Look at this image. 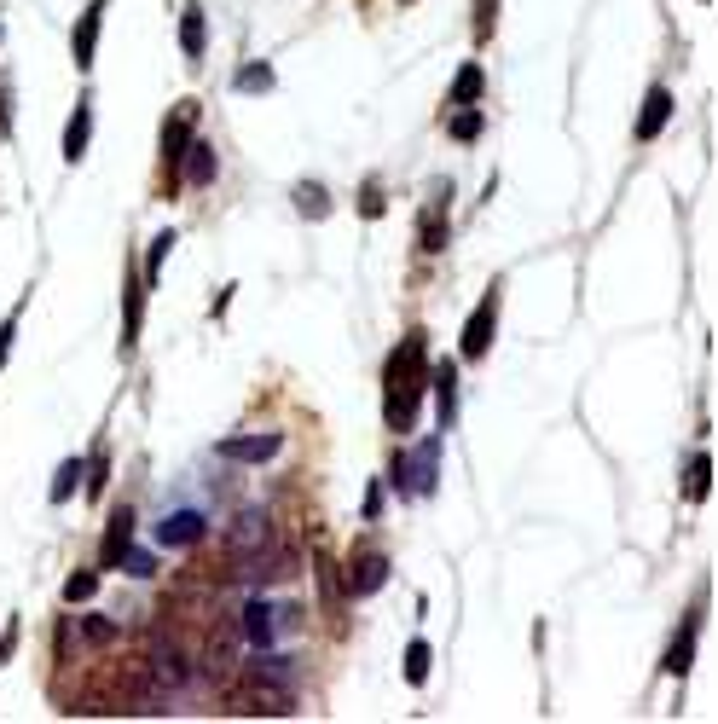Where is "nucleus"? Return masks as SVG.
Returning <instances> with one entry per match:
<instances>
[{
	"instance_id": "nucleus-16",
	"label": "nucleus",
	"mask_w": 718,
	"mask_h": 724,
	"mask_svg": "<svg viewBox=\"0 0 718 724\" xmlns=\"http://www.w3.org/2000/svg\"><path fill=\"white\" fill-rule=\"evenodd\" d=\"M446 197H452V186H435V209L423 215V232H417V250L423 255H441L446 250Z\"/></svg>"
},
{
	"instance_id": "nucleus-32",
	"label": "nucleus",
	"mask_w": 718,
	"mask_h": 724,
	"mask_svg": "<svg viewBox=\"0 0 718 724\" xmlns=\"http://www.w3.org/2000/svg\"><path fill=\"white\" fill-rule=\"evenodd\" d=\"M99 591V574L93 568H82V574H70V585H64V603H87Z\"/></svg>"
},
{
	"instance_id": "nucleus-8",
	"label": "nucleus",
	"mask_w": 718,
	"mask_h": 724,
	"mask_svg": "<svg viewBox=\"0 0 718 724\" xmlns=\"http://www.w3.org/2000/svg\"><path fill=\"white\" fill-rule=\"evenodd\" d=\"M203 533H209V516H203V510H174V516L157 522V545H168V551H192Z\"/></svg>"
},
{
	"instance_id": "nucleus-14",
	"label": "nucleus",
	"mask_w": 718,
	"mask_h": 724,
	"mask_svg": "<svg viewBox=\"0 0 718 724\" xmlns=\"http://www.w3.org/2000/svg\"><path fill=\"white\" fill-rule=\"evenodd\" d=\"M128 545H134V510H128V504H116V510H111V522H105V545H99V568H116Z\"/></svg>"
},
{
	"instance_id": "nucleus-25",
	"label": "nucleus",
	"mask_w": 718,
	"mask_h": 724,
	"mask_svg": "<svg viewBox=\"0 0 718 724\" xmlns=\"http://www.w3.org/2000/svg\"><path fill=\"white\" fill-rule=\"evenodd\" d=\"M296 209H302V221H325V215H331V192H325L319 180H302V186H296Z\"/></svg>"
},
{
	"instance_id": "nucleus-26",
	"label": "nucleus",
	"mask_w": 718,
	"mask_h": 724,
	"mask_svg": "<svg viewBox=\"0 0 718 724\" xmlns=\"http://www.w3.org/2000/svg\"><path fill=\"white\" fill-rule=\"evenodd\" d=\"M487 93V76H481V64H464L458 76H452V105H475Z\"/></svg>"
},
{
	"instance_id": "nucleus-2",
	"label": "nucleus",
	"mask_w": 718,
	"mask_h": 724,
	"mask_svg": "<svg viewBox=\"0 0 718 724\" xmlns=\"http://www.w3.org/2000/svg\"><path fill=\"white\" fill-rule=\"evenodd\" d=\"M290 574H296V551L278 545V539L255 545V551H244V557H232V580L244 585V591H267V585L290 580Z\"/></svg>"
},
{
	"instance_id": "nucleus-3",
	"label": "nucleus",
	"mask_w": 718,
	"mask_h": 724,
	"mask_svg": "<svg viewBox=\"0 0 718 724\" xmlns=\"http://www.w3.org/2000/svg\"><path fill=\"white\" fill-rule=\"evenodd\" d=\"M498 307H504V296H498V284H493V290L481 296V307H475L470 319H464V336H458V354H464V360H487V354H493Z\"/></svg>"
},
{
	"instance_id": "nucleus-5",
	"label": "nucleus",
	"mask_w": 718,
	"mask_h": 724,
	"mask_svg": "<svg viewBox=\"0 0 718 724\" xmlns=\"http://www.w3.org/2000/svg\"><path fill=\"white\" fill-rule=\"evenodd\" d=\"M423 389H429V377H417V383H383V418L394 435H406L417 423V406H423Z\"/></svg>"
},
{
	"instance_id": "nucleus-31",
	"label": "nucleus",
	"mask_w": 718,
	"mask_h": 724,
	"mask_svg": "<svg viewBox=\"0 0 718 724\" xmlns=\"http://www.w3.org/2000/svg\"><path fill=\"white\" fill-rule=\"evenodd\" d=\"M423 678H429V643L412 638L406 643V684H423Z\"/></svg>"
},
{
	"instance_id": "nucleus-11",
	"label": "nucleus",
	"mask_w": 718,
	"mask_h": 724,
	"mask_svg": "<svg viewBox=\"0 0 718 724\" xmlns=\"http://www.w3.org/2000/svg\"><path fill=\"white\" fill-rule=\"evenodd\" d=\"M273 539V522H267V510H244L232 528H226V557H244L255 545H267Z\"/></svg>"
},
{
	"instance_id": "nucleus-6",
	"label": "nucleus",
	"mask_w": 718,
	"mask_h": 724,
	"mask_svg": "<svg viewBox=\"0 0 718 724\" xmlns=\"http://www.w3.org/2000/svg\"><path fill=\"white\" fill-rule=\"evenodd\" d=\"M417 377H429V342H423V331H406V342L383 365V383H417Z\"/></svg>"
},
{
	"instance_id": "nucleus-1",
	"label": "nucleus",
	"mask_w": 718,
	"mask_h": 724,
	"mask_svg": "<svg viewBox=\"0 0 718 724\" xmlns=\"http://www.w3.org/2000/svg\"><path fill=\"white\" fill-rule=\"evenodd\" d=\"M388 481H394V493H406V499L435 493V487H441V429H435L429 441H417L412 452H394Z\"/></svg>"
},
{
	"instance_id": "nucleus-22",
	"label": "nucleus",
	"mask_w": 718,
	"mask_h": 724,
	"mask_svg": "<svg viewBox=\"0 0 718 724\" xmlns=\"http://www.w3.org/2000/svg\"><path fill=\"white\" fill-rule=\"evenodd\" d=\"M707 493H713V458H707V452H695L690 470H684V499L707 504Z\"/></svg>"
},
{
	"instance_id": "nucleus-10",
	"label": "nucleus",
	"mask_w": 718,
	"mask_h": 724,
	"mask_svg": "<svg viewBox=\"0 0 718 724\" xmlns=\"http://www.w3.org/2000/svg\"><path fill=\"white\" fill-rule=\"evenodd\" d=\"M695 638H701V609L684 614V626H678V632H672V643H666V661H661V667L672 672V678H690V667H695Z\"/></svg>"
},
{
	"instance_id": "nucleus-17",
	"label": "nucleus",
	"mask_w": 718,
	"mask_h": 724,
	"mask_svg": "<svg viewBox=\"0 0 718 724\" xmlns=\"http://www.w3.org/2000/svg\"><path fill=\"white\" fill-rule=\"evenodd\" d=\"M203 47H209V18H203V6H197V0H186V6H180V53L197 64Z\"/></svg>"
},
{
	"instance_id": "nucleus-13",
	"label": "nucleus",
	"mask_w": 718,
	"mask_h": 724,
	"mask_svg": "<svg viewBox=\"0 0 718 724\" xmlns=\"http://www.w3.org/2000/svg\"><path fill=\"white\" fill-rule=\"evenodd\" d=\"M284 452V435H232V441H221V458H238V464H267V458H278Z\"/></svg>"
},
{
	"instance_id": "nucleus-4",
	"label": "nucleus",
	"mask_w": 718,
	"mask_h": 724,
	"mask_svg": "<svg viewBox=\"0 0 718 724\" xmlns=\"http://www.w3.org/2000/svg\"><path fill=\"white\" fill-rule=\"evenodd\" d=\"M238 638H244V649H273L278 643V603L249 591V603L238 609Z\"/></svg>"
},
{
	"instance_id": "nucleus-37",
	"label": "nucleus",
	"mask_w": 718,
	"mask_h": 724,
	"mask_svg": "<svg viewBox=\"0 0 718 724\" xmlns=\"http://www.w3.org/2000/svg\"><path fill=\"white\" fill-rule=\"evenodd\" d=\"M12 336H18V313H12V319L0 325V365H6V348H12Z\"/></svg>"
},
{
	"instance_id": "nucleus-20",
	"label": "nucleus",
	"mask_w": 718,
	"mask_h": 724,
	"mask_svg": "<svg viewBox=\"0 0 718 724\" xmlns=\"http://www.w3.org/2000/svg\"><path fill=\"white\" fill-rule=\"evenodd\" d=\"M87 140H93V105L82 99V105L70 111V128H64V163H82Z\"/></svg>"
},
{
	"instance_id": "nucleus-29",
	"label": "nucleus",
	"mask_w": 718,
	"mask_h": 724,
	"mask_svg": "<svg viewBox=\"0 0 718 724\" xmlns=\"http://www.w3.org/2000/svg\"><path fill=\"white\" fill-rule=\"evenodd\" d=\"M232 87H238V93H273V70H267V64H244V70L232 76Z\"/></svg>"
},
{
	"instance_id": "nucleus-7",
	"label": "nucleus",
	"mask_w": 718,
	"mask_h": 724,
	"mask_svg": "<svg viewBox=\"0 0 718 724\" xmlns=\"http://www.w3.org/2000/svg\"><path fill=\"white\" fill-rule=\"evenodd\" d=\"M388 557L383 551H359L354 562H348V574H342V597H371V591H383L388 585Z\"/></svg>"
},
{
	"instance_id": "nucleus-35",
	"label": "nucleus",
	"mask_w": 718,
	"mask_h": 724,
	"mask_svg": "<svg viewBox=\"0 0 718 724\" xmlns=\"http://www.w3.org/2000/svg\"><path fill=\"white\" fill-rule=\"evenodd\" d=\"M377 516H383V475L365 487V522H377Z\"/></svg>"
},
{
	"instance_id": "nucleus-30",
	"label": "nucleus",
	"mask_w": 718,
	"mask_h": 724,
	"mask_svg": "<svg viewBox=\"0 0 718 724\" xmlns=\"http://www.w3.org/2000/svg\"><path fill=\"white\" fill-rule=\"evenodd\" d=\"M174 244H180L174 232H157V238H151V250H145V279H151V284H157V273H163V261H168Z\"/></svg>"
},
{
	"instance_id": "nucleus-19",
	"label": "nucleus",
	"mask_w": 718,
	"mask_h": 724,
	"mask_svg": "<svg viewBox=\"0 0 718 724\" xmlns=\"http://www.w3.org/2000/svg\"><path fill=\"white\" fill-rule=\"evenodd\" d=\"M186 145H192V122L186 116H168L163 122V163H168V180L180 186V157H186Z\"/></svg>"
},
{
	"instance_id": "nucleus-36",
	"label": "nucleus",
	"mask_w": 718,
	"mask_h": 724,
	"mask_svg": "<svg viewBox=\"0 0 718 724\" xmlns=\"http://www.w3.org/2000/svg\"><path fill=\"white\" fill-rule=\"evenodd\" d=\"M12 649H18V620H6V632H0V667L12 661Z\"/></svg>"
},
{
	"instance_id": "nucleus-34",
	"label": "nucleus",
	"mask_w": 718,
	"mask_h": 724,
	"mask_svg": "<svg viewBox=\"0 0 718 724\" xmlns=\"http://www.w3.org/2000/svg\"><path fill=\"white\" fill-rule=\"evenodd\" d=\"M493 18H498V0H475V35L481 41L493 35Z\"/></svg>"
},
{
	"instance_id": "nucleus-33",
	"label": "nucleus",
	"mask_w": 718,
	"mask_h": 724,
	"mask_svg": "<svg viewBox=\"0 0 718 724\" xmlns=\"http://www.w3.org/2000/svg\"><path fill=\"white\" fill-rule=\"evenodd\" d=\"M359 215H365V221H377V215H383V186H377V180H365V192H359Z\"/></svg>"
},
{
	"instance_id": "nucleus-28",
	"label": "nucleus",
	"mask_w": 718,
	"mask_h": 724,
	"mask_svg": "<svg viewBox=\"0 0 718 724\" xmlns=\"http://www.w3.org/2000/svg\"><path fill=\"white\" fill-rule=\"evenodd\" d=\"M116 568H122V574H134V580H157V551H145V545H128Z\"/></svg>"
},
{
	"instance_id": "nucleus-15",
	"label": "nucleus",
	"mask_w": 718,
	"mask_h": 724,
	"mask_svg": "<svg viewBox=\"0 0 718 724\" xmlns=\"http://www.w3.org/2000/svg\"><path fill=\"white\" fill-rule=\"evenodd\" d=\"M666 122H672V93H666V87H649V93H643V111H637V140L643 145L661 140Z\"/></svg>"
},
{
	"instance_id": "nucleus-9",
	"label": "nucleus",
	"mask_w": 718,
	"mask_h": 724,
	"mask_svg": "<svg viewBox=\"0 0 718 724\" xmlns=\"http://www.w3.org/2000/svg\"><path fill=\"white\" fill-rule=\"evenodd\" d=\"M105 12H111V0H87L82 24H76V35H70L76 70H93V53H99V29H105Z\"/></svg>"
},
{
	"instance_id": "nucleus-24",
	"label": "nucleus",
	"mask_w": 718,
	"mask_h": 724,
	"mask_svg": "<svg viewBox=\"0 0 718 724\" xmlns=\"http://www.w3.org/2000/svg\"><path fill=\"white\" fill-rule=\"evenodd\" d=\"M82 493V458H64L53 470V487H47V499L53 504H64V499H76Z\"/></svg>"
},
{
	"instance_id": "nucleus-21",
	"label": "nucleus",
	"mask_w": 718,
	"mask_h": 724,
	"mask_svg": "<svg viewBox=\"0 0 718 724\" xmlns=\"http://www.w3.org/2000/svg\"><path fill=\"white\" fill-rule=\"evenodd\" d=\"M429 383H435V394H441V429H452V418H458V365L441 360L435 371H429Z\"/></svg>"
},
{
	"instance_id": "nucleus-27",
	"label": "nucleus",
	"mask_w": 718,
	"mask_h": 724,
	"mask_svg": "<svg viewBox=\"0 0 718 724\" xmlns=\"http://www.w3.org/2000/svg\"><path fill=\"white\" fill-rule=\"evenodd\" d=\"M446 134L458 145H470V140H481V105H458V116L446 122Z\"/></svg>"
},
{
	"instance_id": "nucleus-12",
	"label": "nucleus",
	"mask_w": 718,
	"mask_h": 724,
	"mask_svg": "<svg viewBox=\"0 0 718 724\" xmlns=\"http://www.w3.org/2000/svg\"><path fill=\"white\" fill-rule=\"evenodd\" d=\"M215 174H221V157H215V145L192 134L186 157H180V186H215Z\"/></svg>"
},
{
	"instance_id": "nucleus-18",
	"label": "nucleus",
	"mask_w": 718,
	"mask_h": 724,
	"mask_svg": "<svg viewBox=\"0 0 718 724\" xmlns=\"http://www.w3.org/2000/svg\"><path fill=\"white\" fill-rule=\"evenodd\" d=\"M139 325H145V279L128 273V302H122V354H134Z\"/></svg>"
},
{
	"instance_id": "nucleus-23",
	"label": "nucleus",
	"mask_w": 718,
	"mask_h": 724,
	"mask_svg": "<svg viewBox=\"0 0 718 724\" xmlns=\"http://www.w3.org/2000/svg\"><path fill=\"white\" fill-rule=\"evenodd\" d=\"M76 632H82L87 649H105V643H116V632H122V626H116L111 614H76Z\"/></svg>"
}]
</instances>
